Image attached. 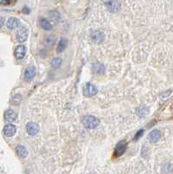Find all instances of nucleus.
I'll list each match as a JSON object with an SVG mask.
<instances>
[{"label":"nucleus","mask_w":173,"mask_h":174,"mask_svg":"<svg viewBox=\"0 0 173 174\" xmlns=\"http://www.w3.org/2000/svg\"><path fill=\"white\" fill-rule=\"evenodd\" d=\"M91 39L95 44H101L105 40V34L100 31H93L91 33Z\"/></svg>","instance_id":"nucleus-5"},{"label":"nucleus","mask_w":173,"mask_h":174,"mask_svg":"<svg viewBox=\"0 0 173 174\" xmlns=\"http://www.w3.org/2000/svg\"><path fill=\"white\" fill-rule=\"evenodd\" d=\"M82 123L85 128L92 130V129H95L98 126V124H99V119H97L94 116L89 115V116H84L83 118Z\"/></svg>","instance_id":"nucleus-1"},{"label":"nucleus","mask_w":173,"mask_h":174,"mask_svg":"<svg viewBox=\"0 0 173 174\" xmlns=\"http://www.w3.org/2000/svg\"><path fill=\"white\" fill-rule=\"evenodd\" d=\"M16 38L19 43H24V41H26L28 38L27 28L22 27L18 29V31L16 33Z\"/></svg>","instance_id":"nucleus-6"},{"label":"nucleus","mask_w":173,"mask_h":174,"mask_svg":"<svg viewBox=\"0 0 173 174\" xmlns=\"http://www.w3.org/2000/svg\"><path fill=\"white\" fill-rule=\"evenodd\" d=\"M17 117H18V116H17V113H16L13 110L9 109V110L5 111V121H7V122H9V123H13V122L16 121Z\"/></svg>","instance_id":"nucleus-11"},{"label":"nucleus","mask_w":173,"mask_h":174,"mask_svg":"<svg viewBox=\"0 0 173 174\" xmlns=\"http://www.w3.org/2000/svg\"><path fill=\"white\" fill-rule=\"evenodd\" d=\"M61 64H62V59H60V58H55L51 60V65L54 68H58Z\"/></svg>","instance_id":"nucleus-22"},{"label":"nucleus","mask_w":173,"mask_h":174,"mask_svg":"<svg viewBox=\"0 0 173 174\" xmlns=\"http://www.w3.org/2000/svg\"><path fill=\"white\" fill-rule=\"evenodd\" d=\"M160 137H161V133H160V131H158V130H153V131H151L148 134V136H147V138H148V140L150 143L158 142L160 139Z\"/></svg>","instance_id":"nucleus-9"},{"label":"nucleus","mask_w":173,"mask_h":174,"mask_svg":"<svg viewBox=\"0 0 173 174\" xmlns=\"http://www.w3.org/2000/svg\"><path fill=\"white\" fill-rule=\"evenodd\" d=\"M126 150H127V142L124 141V140H122V141H120L117 144L114 154L116 157H120L126 151Z\"/></svg>","instance_id":"nucleus-4"},{"label":"nucleus","mask_w":173,"mask_h":174,"mask_svg":"<svg viewBox=\"0 0 173 174\" xmlns=\"http://www.w3.org/2000/svg\"><path fill=\"white\" fill-rule=\"evenodd\" d=\"M0 4L1 5H8L9 0H0Z\"/></svg>","instance_id":"nucleus-26"},{"label":"nucleus","mask_w":173,"mask_h":174,"mask_svg":"<svg viewBox=\"0 0 173 174\" xmlns=\"http://www.w3.org/2000/svg\"><path fill=\"white\" fill-rule=\"evenodd\" d=\"M16 152L22 159H24V158H26L28 156L27 149L24 146H21V145H19V146L16 147Z\"/></svg>","instance_id":"nucleus-14"},{"label":"nucleus","mask_w":173,"mask_h":174,"mask_svg":"<svg viewBox=\"0 0 173 174\" xmlns=\"http://www.w3.org/2000/svg\"><path fill=\"white\" fill-rule=\"evenodd\" d=\"M67 39H65V38H62V39H60L59 43H58V47H57V51L60 53V52H63L64 50H65V48H66V46H67Z\"/></svg>","instance_id":"nucleus-16"},{"label":"nucleus","mask_w":173,"mask_h":174,"mask_svg":"<svg viewBox=\"0 0 173 174\" xmlns=\"http://www.w3.org/2000/svg\"><path fill=\"white\" fill-rule=\"evenodd\" d=\"M105 7L111 12L118 11L120 8V4L118 0H103Z\"/></svg>","instance_id":"nucleus-3"},{"label":"nucleus","mask_w":173,"mask_h":174,"mask_svg":"<svg viewBox=\"0 0 173 174\" xmlns=\"http://www.w3.org/2000/svg\"><path fill=\"white\" fill-rule=\"evenodd\" d=\"M21 101H22V96L20 94H16V95H14L12 97V98L11 100V105L17 106L18 105H20Z\"/></svg>","instance_id":"nucleus-20"},{"label":"nucleus","mask_w":173,"mask_h":174,"mask_svg":"<svg viewBox=\"0 0 173 174\" xmlns=\"http://www.w3.org/2000/svg\"><path fill=\"white\" fill-rule=\"evenodd\" d=\"M56 42V36L54 35H48L45 37V45L48 46H51L54 45Z\"/></svg>","instance_id":"nucleus-21"},{"label":"nucleus","mask_w":173,"mask_h":174,"mask_svg":"<svg viewBox=\"0 0 173 174\" xmlns=\"http://www.w3.org/2000/svg\"><path fill=\"white\" fill-rule=\"evenodd\" d=\"M92 71H93L94 73L101 75V74L105 73V66H104V64H99V63H96V64H93V65H92Z\"/></svg>","instance_id":"nucleus-15"},{"label":"nucleus","mask_w":173,"mask_h":174,"mask_svg":"<svg viewBox=\"0 0 173 174\" xmlns=\"http://www.w3.org/2000/svg\"><path fill=\"white\" fill-rule=\"evenodd\" d=\"M49 16H50V20H52L54 22H58L59 19H61V15H60V13L58 11H50Z\"/></svg>","instance_id":"nucleus-18"},{"label":"nucleus","mask_w":173,"mask_h":174,"mask_svg":"<svg viewBox=\"0 0 173 174\" xmlns=\"http://www.w3.org/2000/svg\"><path fill=\"white\" fill-rule=\"evenodd\" d=\"M4 24H5V19L2 18V17H0V28L2 27Z\"/></svg>","instance_id":"nucleus-25"},{"label":"nucleus","mask_w":173,"mask_h":174,"mask_svg":"<svg viewBox=\"0 0 173 174\" xmlns=\"http://www.w3.org/2000/svg\"><path fill=\"white\" fill-rule=\"evenodd\" d=\"M23 12L25 14H29L30 13V9L28 8L27 6H24L23 8Z\"/></svg>","instance_id":"nucleus-24"},{"label":"nucleus","mask_w":173,"mask_h":174,"mask_svg":"<svg viewBox=\"0 0 173 174\" xmlns=\"http://www.w3.org/2000/svg\"><path fill=\"white\" fill-rule=\"evenodd\" d=\"M148 113H149V109L146 106H140L137 109V114L141 118L145 117Z\"/></svg>","instance_id":"nucleus-19"},{"label":"nucleus","mask_w":173,"mask_h":174,"mask_svg":"<svg viewBox=\"0 0 173 174\" xmlns=\"http://www.w3.org/2000/svg\"><path fill=\"white\" fill-rule=\"evenodd\" d=\"M97 92V88L92 85L91 83H86L84 85V88H83V93L85 97H93L95 96Z\"/></svg>","instance_id":"nucleus-2"},{"label":"nucleus","mask_w":173,"mask_h":174,"mask_svg":"<svg viewBox=\"0 0 173 174\" xmlns=\"http://www.w3.org/2000/svg\"><path fill=\"white\" fill-rule=\"evenodd\" d=\"M25 54H26V47L25 46L20 45L16 47L15 51H14V55L17 59H23Z\"/></svg>","instance_id":"nucleus-8"},{"label":"nucleus","mask_w":173,"mask_h":174,"mask_svg":"<svg viewBox=\"0 0 173 174\" xmlns=\"http://www.w3.org/2000/svg\"><path fill=\"white\" fill-rule=\"evenodd\" d=\"M6 25H7L8 29L12 30L15 28H18L20 25V21H19V19H16V18H10L6 22Z\"/></svg>","instance_id":"nucleus-13"},{"label":"nucleus","mask_w":173,"mask_h":174,"mask_svg":"<svg viewBox=\"0 0 173 174\" xmlns=\"http://www.w3.org/2000/svg\"><path fill=\"white\" fill-rule=\"evenodd\" d=\"M26 132L31 136H35L39 132V126L38 124L34 122H29L26 124Z\"/></svg>","instance_id":"nucleus-7"},{"label":"nucleus","mask_w":173,"mask_h":174,"mask_svg":"<svg viewBox=\"0 0 173 174\" xmlns=\"http://www.w3.org/2000/svg\"><path fill=\"white\" fill-rule=\"evenodd\" d=\"M4 133H5L6 137H12L14 134L16 133V126L11 124V123L6 124L4 127Z\"/></svg>","instance_id":"nucleus-12"},{"label":"nucleus","mask_w":173,"mask_h":174,"mask_svg":"<svg viewBox=\"0 0 173 174\" xmlns=\"http://www.w3.org/2000/svg\"><path fill=\"white\" fill-rule=\"evenodd\" d=\"M36 75V69L34 66H29L24 72V79L26 81H31Z\"/></svg>","instance_id":"nucleus-10"},{"label":"nucleus","mask_w":173,"mask_h":174,"mask_svg":"<svg viewBox=\"0 0 173 174\" xmlns=\"http://www.w3.org/2000/svg\"><path fill=\"white\" fill-rule=\"evenodd\" d=\"M39 23H40V26L42 27V29H44L45 31H50L52 28L50 23L46 19H41Z\"/></svg>","instance_id":"nucleus-17"},{"label":"nucleus","mask_w":173,"mask_h":174,"mask_svg":"<svg viewBox=\"0 0 173 174\" xmlns=\"http://www.w3.org/2000/svg\"><path fill=\"white\" fill-rule=\"evenodd\" d=\"M143 134H144V130H139L137 133V134L135 135V137H133V140H134V141H137V139H139V138L143 136Z\"/></svg>","instance_id":"nucleus-23"}]
</instances>
